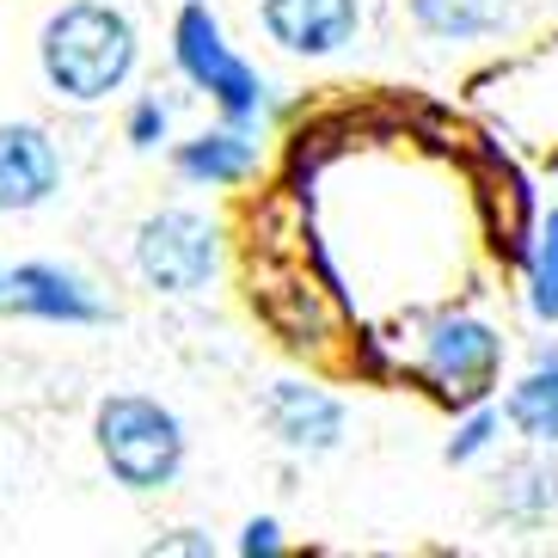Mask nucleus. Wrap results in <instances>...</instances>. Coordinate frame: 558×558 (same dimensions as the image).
I'll return each mask as SVG.
<instances>
[{
    "instance_id": "f257e3e1",
    "label": "nucleus",
    "mask_w": 558,
    "mask_h": 558,
    "mask_svg": "<svg viewBox=\"0 0 558 558\" xmlns=\"http://www.w3.org/2000/svg\"><path fill=\"white\" fill-rule=\"evenodd\" d=\"M135 62H142L135 19L111 0H68L37 32V68L68 105H105L130 86Z\"/></svg>"
},
{
    "instance_id": "f03ea898",
    "label": "nucleus",
    "mask_w": 558,
    "mask_h": 558,
    "mask_svg": "<svg viewBox=\"0 0 558 558\" xmlns=\"http://www.w3.org/2000/svg\"><path fill=\"white\" fill-rule=\"evenodd\" d=\"M93 442L105 473L123 492H166L184 473V424L179 411L148 393H111L93 411Z\"/></svg>"
},
{
    "instance_id": "7ed1b4c3",
    "label": "nucleus",
    "mask_w": 558,
    "mask_h": 558,
    "mask_svg": "<svg viewBox=\"0 0 558 558\" xmlns=\"http://www.w3.org/2000/svg\"><path fill=\"white\" fill-rule=\"evenodd\" d=\"M172 62H179V74L197 86V93H209V99H215L221 123L252 130V123L264 117V81H258V68H252L246 56L228 44L221 19H215L203 0H184L179 19H172Z\"/></svg>"
},
{
    "instance_id": "20e7f679",
    "label": "nucleus",
    "mask_w": 558,
    "mask_h": 558,
    "mask_svg": "<svg viewBox=\"0 0 558 558\" xmlns=\"http://www.w3.org/2000/svg\"><path fill=\"white\" fill-rule=\"evenodd\" d=\"M135 270L154 295H203L221 270V228L203 209H154L135 228Z\"/></svg>"
},
{
    "instance_id": "39448f33",
    "label": "nucleus",
    "mask_w": 558,
    "mask_h": 558,
    "mask_svg": "<svg viewBox=\"0 0 558 558\" xmlns=\"http://www.w3.org/2000/svg\"><path fill=\"white\" fill-rule=\"evenodd\" d=\"M417 375H424L442 399H454V405H478V399L497 387V375H504V338H497L492 319L448 313V319L429 326Z\"/></svg>"
},
{
    "instance_id": "423d86ee",
    "label": "nucleus",
    "mask_w": 558,
    "mask_h": 558,
    "mask_svg": "<svg viewBox=\"0 0 558 558\" xmlns=\"http://www.w3.org/2000/svg\"><path fill=\"white\" fill-rule=\"evenodd\" d=\"M258 25L277 50L326 62V56L356 44L362 0H258Z\"/></svg>"
},
{
    "instance_id": "0eeeda50",
    "label": "nucleus",
    "mask_w": 558,
    "mask_h": 558,
    "mask_svg": "<svg viewBox=\"0 0 558 558\" xmlns=\"http://www.w3.org/2000/svg\"><path fill=\"white\" fill-rule=\"evenodd\" d=\"M62 191V148L44 123H0V215H32Z\"/></svg>"
},
{
    "instance_id": "6e6552de",
    "label": "nucleus",
    "mask_w": 558,
    "mask_h": 558,
    "mask_svg": "<svg viewBox=\"0 0 558 558\" xmlns=\"http://www.w3.org/2000/svg\"><path fill=\"white\" fill-rule=\"evenodd\" d=\"M0 301L13 313H32V319H50V326H99L105 301L93 295V282L81 270H62V264H19L13 277L0 282Z\"/></svg>"
},
{
    "instance_id": "1a4fd4ad",
    "label": "nucleus",
    "mask_w": 558,
    "mask_h": 558,
    "mask_svg": "<svg viewBox=\"0 0 558 558\" xmlns=\"http://www.w3.org/2000/svg\"><path fill=\"white\" fill-rule=\"evenodd\" d=\"M264 424L277 436L289 454H331V448L344 442V405L307 380H277L270 393H264Z\"/></svg>"
},
{
    "instance_id": "9d476101",
    "label": "nucleus",
    "mask_w": 558,
    "mask_h": 558,
    "mask_svg": "<svg viewBox=\"0 0 558 558\" xmlns=\"http://www.w3.org/2000/svg\"><path fill=\"white\" fill-rule=\"evenodd\" d=\"M172 166H179V179L221 191V184H240L252 166H258V148L246 142V130L221 123V130H203V135H191V142H179V148H172Z\"/></svg>"
},
{
    "instance_id": "9b49d317",
    "label": "nucleus",
    "mask_w": 558,
    "mask_h": 558,
    "mask_svg": "<svg viewBox=\"0 0 558 558\" xmlns=\"http://www.w3.org/2000/svg\"><path fill=\"white\" fill-rule=\"evenodd\" d=\"M411 25L436 44H473V37L504 32L509 0H405Z\"/></svg>"
},
{
    "instance_id": "f8f14e48",
    "label": "nucleus",
    "mask_w": 558,
    "mask_h": 558,
    "mask_svg": "<svg viewBox=\"0 0 558 558\" xmlns=\"http://www.w3.org/2000/svg\"><path fill=\"white\" fill-rule=\"evenodd\" d=\"M497 509H504L509 522H546L558 509V466L541 454H522V460H509L504 478H497Z\"/></svg>"
},
{
    "instance_id": "ddd939ff",
    "label": "nucleus",
    "mask_w": 558,
    "mask_h": 558,
    "mask_svg": "<svg viewBox=\"0 0 558 558\" xmlns=\"http://www.w3.org/2000/svg\"><path fill=\"white\" fill-rule=\"evenodd\" d=\"M509 424L522 429L527 442L558 448V356H541L534 375H522L509 387Z\"/></svg>"
},
{
    "instance_id": "4468645a",
    "label": "nucleus",
    "mask_w": 558,
    "mask_h": 558,
    "mask_svg": "<svg viewBox=\"0 0 558 558\" xmlns=\"http://www.w3.org/2000/svg\"><path fill=\"white\" fill-rule=\"evenodd\" d=\"M527 307L541 326H558V209L541 221V240L527 252Z\"/></svg>"
},
{
    "instance_id": "2eb2a0df",
    "label": "nucleus",
    "mask_w": 558,
    "mask_h": 558,
    "mask_svg": "<svg viewBox=\"0 0 558 558\" xmlns=\"http://www.w3.org/2000/svg\"><path fill=\"white\" fill-rule=\"evenodd\" d=\"M492 436H497V411L492 405H478L473 417H466V424L454 429V436H448V460H473V454H485V448H492Z\"/></svg>"
},
{
    "instance_id": "dca6fc26",
    "label": "nucleus",
    "mask_w": 558,
    "mask_h": 558,
    "mask_svg": "<svg viewBox=\"0 0 558 558\" xmlns=\"http://www.w3.org/2000/svg\"><path fill=\"white\" fill-rule=\"evenodd\" d=\"M166 130H172V111H166L160 99H142V105L130 111V130H123V135H130V148L154 154V148L166 142Z\"/></svg>"
},
{
    "instance_id": "f3484780",
    "label": "nucleus",
    "mask_w": 558,
    "mask_h": 558,
    "mask_svg": "<svg viewBox=\"0 0 558 558\" xmlns=\"http://www.w3.org/2000/svg\"><path fill=\"white\" fill-rule=\"evenodd\" d=\"M240 553H246V558H277V553H282V527L270 522V515L246 522V534H240Z\"/></svg>"
},
{
    "instance_id": "a211bd4d",
    "label": "nucleus",
    "mask_w": 558,
    "mask_h": 558,
    "mask_svg": "<svg viewBox=\"0 0 558 558\" xmlns=\"http://www.w3.org/2000/svg\"><path fill=\"white\" fill-rule=\"evenodd\" d=\"M154 553H160V558H172V553L209 558V553H215V541L203 534V527H172V534H160V541H154Z\"/></svg>"
},
{
    "instance_id": "6ab92c4d",
    "label": "nucleus",
    "mask_w": 558,
    "mask_h": 558,
    "mask_svg": "<svg viewBox=\"0 0 558 558\" xmlns=\"http://www.w3.org/2000/svg\"><path fill=\"white\" fill-rule=\"evenodd\" d=\"M0 282H7V270H0Z\"/></svg>"
}]
</instances>
